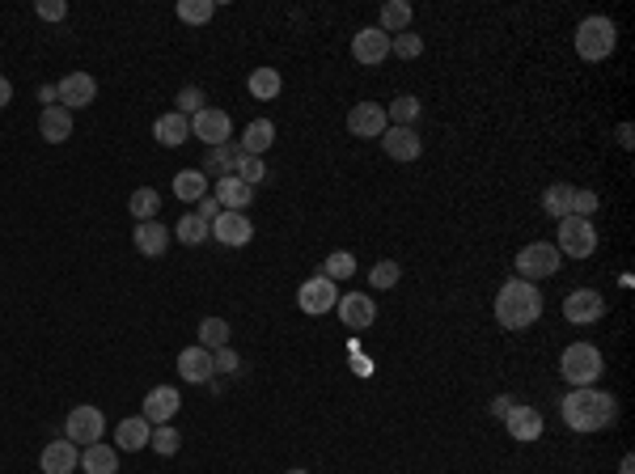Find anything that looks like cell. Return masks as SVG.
Instances as JSON below:
<instances>
[{"instance_id": "9a60e30c", "label": "cell", "mask_w": 635, "mask_h": 474, "mask_svg": "<svg viewBox=\"0 0 635 474\" xmlns=\"http://www.w3.org/2000/svg\"><path fill=\"white\" fill-rule=\"evenodd\" d=\"M179 407H182L179 390H174V386H157V390L145 394V407H140V415H145L148 424L157 428V424H174Z\"/></svg>"}, {"instance_id": "681fc988", "label": "cell", "mask_w": 635, "mask_h": 474, "mask_svg": "<svg viewBox=\"0 0 635 474\" xmlns=\"http://www.w3.org/2000/svg\"><path fill=\"white\" fill-rule=\"evenodd\" d=\"M9 102H13V81H9V77H0V111H4Z\"/></svg>"}, {"instance_id": "7c38bea8", "label": "cell", "mask_w": 635, "mask_h": 474, "mask_svg": "<svg viewBox=\"0 0 635 474\" xmlns=\"http://www.w3.org/2000/svg\"><path fill=\"white\" fill-rule=\"evenodd\" d=\"M55 94H60L64 111H85V106H94V98H98V81L89 72H68L64 81L55 85Z\"/></svg>"}, {"instance_id": "ee69618b", "label": "cell", "mask_w": 635, "mask_h": 474, "mask_svg": "<svg viewBox=\"0 0 635 474\" xmlns=\"http://www.w3.org/2000/svg\"><path fill=\"white\" fill-rule=\"evenodd\" d=\"M238 179H242L246 187H259V182L267 179V165H263V157H246V162L238 165Z\"/></svg>"}, {"instance_id": "5bb4252c", "label": "cell", "mask_w": 635, "mask_h": 474, "mask_svg": "<svg viewBox=\"0 0 635 474\" xmlns=\"http://www.w3.org/2000/svg\"><path fill=\"white\" fill-rule=\"evenodd\" d=\"M208 229H212V237H216V242L233 245V250L250 245V237H255V225H250V216H246V212H221L208 225Z\"/></svg>"}, {"instance_id": "9c48e42d", "label": "cell", "mask_w": 635, "mask_h": 474, "mask_svg": "<svg viewBox=\"0 0 635 474\" xmlns=\"http://www.w3.org/2000/svg\"><path fill=\"white\" fill-rule=\"evenodd\" d=\"M564 318L572 327H593L606 318V296L597 288H576V293L564 296Z\"/></svg>"}, {"instance_id": "4316f807", "label": "cell", "mask_w": 635, "mask_h": 474, "mask_svg": "<svg viewBox=\"0 0 635 474\" xmlns=\"http://www.w3.org/2000/svg\"><path fill=\"white\" fill-rule=\"evenodd\" d=\"M272 140H276V123H272V119H255V123H246L238 145H242L246 157H263V153L272 148Z\"/></svg>"}, {"instance_id": "4fadbf2b", "label": "cell", "mask_w": 635, "mask_h": 474, "mask_svg": "<svg viewBox=\"0 0 635 474\" xmlns=\"http://www.w3.org/2000/svg\"><path fill=\"white\" fill-rule=\"evenodd\" d=\"M386 55H390V34L377 30V26H364V30H356V38H352V60H356V64L377 68Z\"/></svg>"}, {"instance_id": "1f68e13d", "label": "cell", "mask_w": 635, "mask_h": 474, "mask_svg": "<svg viewBox=\"0 0 635 474\" xmlns=\"http://www.w3.org/2000/svg\"><path fill=\"white\" fill-rule=\"evenodd\" d=\"M423 115V106L415 94H403V98H394L390 106H386V119H390V128H415Z\"/></svg>"}, {"instance_id": "4dcf8cb0", "label": "cell", "mask_w": 635, "mask_h": 474, "mask_svg": "<svg viewBox=\"0 0 635 474\" xmlns=\"http://www.w3.org/2000/svg\"><path fill=\"white\" fill-rule=\"evenodd\" d=\"M572 182H551L547 191H542V212L555 216V220H564V216H572Z\"/></svg>"}, {"instance_id": "d6986e66", "label": "cell", "mask_w": 635, "mask_h": 474, "mask_svg": "<svg viewBox=\"0 0 635 474\" xmlns=\"http://www.w3.org/2000/svg\"><path fill=\"white\" fill-rule=\"evenodd\" d=\"M212 199H216L225 212H246V204H255V187H246L238 174H229V179H216Z\"/></svg>"}, {"instance_id": "816d5d0a", "label": "cell", "mask_w": 635, "mask_h": 474, "mask_svg": "<svg viewBox=\"0 0 635 474\" xmlns=\"http://www.w3.org/2000/svg\"><path fill=\"white\" fill-rule=\"evenodd\" d=\"M619 145H622V148H631V145H635V131H631V123H622V128H619Z\"/></svg>"}, {"instance_id": "3957f363", "label": "cell", "mask_w": 635, "mask_h": 474, "mask_svg": "<svg viewBox=\"0 0 635 474\" xmlns=\"http://www.w3.org/2000/svg\"><path fill=\"white\" fill-rule=\"evenodd\" d=\"M614 43H619V26H614L606 13H593V17H585V21L576 26V55L589 60V64L610 60Z\"/></svg>"}, {"instance_id": "f5cc1de1", "label": "cell", "mask_w": 635, "mask_h": 474, "mask_svg": "<svg viewBox=\"0 0 635 474\" xmlns=\"http://www.w3.org/2000/svg\"><path fill=\"white\" fill-rule=\"evenodd\" d=\"M619 474H635V458H631V453L619 462Z\"/></svg>"}, {"instance_id": "7bdbcfd3", "label": "cell", "mask_w": 635, "mask_h": 474, "mask_svg": "<svg viewBox=\"0 0 635 474\" xmlns=\"http://www.w3.org/2000/svg\"><path fill=\"white\" fill-rule=\"evenodd\" d=\"M174 111H179V115H199V111H204V89H199V85H187V89H179V106H174Z\"/></svg>"}, {"instance_id": "cb8c5ba5", "label": "cell", "mask_w": 635, "mask_h": 474, "mask_svg": "<svg viewBox=\"0 0 635 474\" xmlns=\"http://www.w3.org/2000/svg\"><path fill=\"white\" fill-rule=\"evenodd\" d=\"M148 437H153V424H148L145 415H128V420H119V428H114V445L128 449V453L148 449Z\"/></svg>"}, {"instance_id": "8992f818", "label": "cell", "mask_w": 635, "mask_h": 474, "mask_svg": "<svg viewBox=\"0 0 635 474\" xmlns=\"http://www.w3.org/2000/svg\"><path fill=\"white\" fill-rule=\"evenodd\" d=\"M555 237H559L555 250L568 254V259H589L597 250V229H593V220H581V216H564Z\"/></svg>"}, {"instance_id": "836d02e7", "label": "cell", "mask_w": 635, "mask_h": 474, "mask_svg": "<svg viewBox=\"0 0 635 474\" xmlns=\"http://www.w3.org/2000/svg\"><path fill=\"white\" fill-rule=\"evenodd\" d=\"M128 212L136 216V225H145V220H153V216L162 212V195L153 187H136L128 199Z\"/></svg>"}, {"instance_id": "30bf717a", "label": "cell", "mask_w": 635, "mask_h": 474, "mask_svg": "<svg viewBox=\"0 0 635 474\" xmlns=\"http://www.w3.org/2000/svg\"><path fill=\"white\" fill-rule=\"evenodd\" d=\"M386 128H390V119H386V106H377V102H356L347 111V131L360 140H381Z\"/></svg>"}, {"instance_id": "60d3db41", "label": "cell", "mask_w": 635, "mask_h": 474, "mask_svg": "<svg viewBox=\"0 0 635 474\" xmlns=\"http://www.w3.org/2000/svg\"><path fill=\"white\" fill-rule=\"evenodd\" d=\"M390 55H398V60H420V55H423V38H420V34H411V30L394 34V38H390Z\"/></svg>"}, {"instance_id": "f546056e", "label": "cell", "mask_w": 635, "mask_h": 474, "mask_svg": "<svg viewBox=\"0 0 635 474\" xmlns=\"http://www.w3.org/2000/svg\"><path fill=\"white\" fill-rule=\"evenodd\" d=\"M174 195L182 204H199V199L208 195V174L204 170H179L174 174Z\"/></svg>"}, {"instance_id": "d6a6232c", "label": "cell", "mask_w": 635, "mask_h": 474, "mask_svg": "<svg viewBox=\"0 0 635 474\" xmlns=\"http://www.w3.org/2000/svg\"><path fill=\"white\" fill-rule=\"evenodd\" d=\"M246 85H250V98L272 102V98H280V89H284V77H280L276 68H255Z\"/></svg>"}, {"instance_id": "f35d334b", "label": "cell", "mask_w": 635, "mask_h": 474, "mask_svg": "<svg viewBox=\"0 0 635 474\" xmlns=\"http://www.w3.org/2000/svg\"><path fill=\"white\" fill-rule=\"evenodd\" d=\"M179 445H182V437L174 432V424H157L153 428V437H148V449H157L162 458H174V453H179Z\"/></svg>"}, {"instance_id": "d590c367", "label": "cell", "mask_w": 635, "mask_h": 474, "mask_svg": "<svg viewBox=\"0 0 635 474\" xmlns=\"http://www.w3.org/2000/svg\"><path fill=\"white\" fill-rule=\"evenodd\" d=\"M322 276H326V279H347V276H356V254H352V250H335V254H326Z\"/></svg>"}, {"instance_id": "6da1fadb", "label": "cell", "mask_w": 635, "mask_h": 474, "mask_svg": "<svg viewBox=\"0 0 635 474\" xmlns=\"http://www.w3.org/2000/svg\"><path fill=\"white\" fill-rule=\"evenodd\" d=\"M559 415H564V424L572 432H602V428H610L619 420V398L597 390V386H581V390L564 394Z\"/></svg>"}, {"instance_id": "5b68a950", "label": "cell", "mask_w": 635, "mask_h": 474, "mask_svg": "<svg viewBox=\"0 0 635 474\" xmlns=\"http://www.w3.org/2000/svg\"><path fill=\"white\" fill-rule=\"evenodd\" d=\"M559 250H555L551 242H530L517 250V279H530V284H538V279H551L555 271H559Z\"/></svg>"}, {"instance_id": "8d00e7d4", "label": "cell", "mask_w": 635, "mask_h": 474, "mask_svg": "<svg viewBox=\"0 0 635 474\" xmlns=\"http://www.w3.org/2000/svg\"><path fill=\"white\" fill-rule=\"evenodd\" d=\"M216 13V0H179V17L187 26H208Z\"/></svg>"}, {"instance_id": "2e32d148", "label": "cell", "mask_w": 635, "mask_h": 474, "mask_svg": "<svg viewBox=\"0 0 635 474\" xmlns=\"http://www.w3.org/2000/svg\"><path fill=\"white\" fill-rule=\"evenodd\" d=\"M339 322L347 330H364V327H373L377 322V305H373V296L369 293H347V296H339Z\"/></svg>"}, {"instance_id": "603a6c76", "label": "cell", "mask_w": 635, "mask_h": 474, "mask_svg": "<svg viewBox=\"0 0 635 474\" xmlns=\"http://www.w3.org/2000/svg\"><path fill=\"white\" fill-rule=\"evenodd\" d=\"M131 242H136V254H145V259H162L165 245H170V229L157 225V220H145V225H136Z\"/></svg>"}, {"instance_id": "ba28073f", "label": "cell", "mask_w": 635, "mask_h": 474, "mask_svg": "<svg viewBox=\"0 0 635 474\" xmlns=\"http://www.w3.org/2000/svg\"><path fill=\"white\" fill-rule=\"evenodd\" d=\"M297 305H301V313H310V318H322V313H330L335 305H339V288H335V279L310 276L301 288H297Z\"/></svg>"}, {"instance_id": "db71d44e", "label": "cell", "mask_w": 635, "mask_h": 474, "mask_svg": "<svg viewBox=\"0 0 635 474\" xmlns=\"http://www.w3.org/2000/svg\"><path fill=\"white\" fill-rule=\"evenodd\" d=\"M284 474H310V470H301V466H297V470H284Z\"/></svg>"}, {"instance_id": "f1b7e54d", "label": "cell", "mask_w": 635, "mask_h": 474, "mask_svg": "<svg viewBox=\"0 0 635 474\" xmlns=\"http://www.w3.org/2000/svg\"><path fill=\"white\" fill-rule=\"evenodd\" d=\"M411 17H415V9H411L407 0H386V4H381V21H377V30H386L394 38V34L411 30Z\"/></svg>"}, {"instance_id": "277c9868", "label": "cell", "mask_w": 635, "mask_h": 474, "mask_svg": "<svg viewBox=\"0 0 635 474\" xmlns=\"http://www.w3.org/2000/svg\"><path fill=\"white\" fill-rule=\"evenodd\" d=\"M606 360L602 352L593 344H572L564 347V356H559V377L568 381L572 390H581V386H597V377H602Z\"/></svg>"}, {"instance_id": "b9f144b4", "label": "cell", "mask_w": 635, "mask_h": 474, "mask_svg": "<svg viewBox=\"0 0 635 474\" xmlns=\"http://www.w3.org/2000/svg\"><path fill=\"white\" fill-rule=\"evenodd\" d=\"M602 208V199H597V191H589V187H581V191H572V216H581V220H589V216Z\"/></svg>"}, {"instance_id": "ffe728a7", "label": "cell", "mask_w": 635, "mask_h": 474, "mask_svg": "<svg viewBox=\"0 0 635 474\" xmlns=\"http://www.w3.org/2000/svg\"><path fill=\"white\" fill-rule=\"evenodd\" d=\"M38 466H43V474H72L81 466V449L72 441H51L47 449L38 453Z\"/></svg>"}, {"instance_id": "7402d4cb", "label": "cell", "mask_w": 635, "mask_h": 474, "mask_svg": "<svg viewBox=\"0 0 635 474\" xmlns=\"http://www.w3.org/2000/svg\"><path fill=\"white\" fill-rule=\"evenodd\" d=\"M38 136H43L47 145H64L68 136H72V111H64V106H43Z\"/></svg>"}, {"instance_id": "e0dca14e", "label": "cell", "mask_w": 635, "mask_h": 474, "mask_svg": "<svg viewBox=\"0 0 635 474\" xmlns=\"http://www.w3.org/2000/svg\"><path fill=\"white\" fill-rule=\"evenodd\" d=\"M381 148H386L390 162H415V157L423 153V140H420V131L415 128H386Z\"/></svg>"}, {"instance_id": "f907efd6", "label": "cell", "mask_w": 635, "mask_h": 474, "mask_svg": "<svg viewBox=\"0 0 635 474\" xmlns=\"http://www.w3.org/2000/svg\"><path fill=\"white\" fill-rule=\"evenodd\" d=\"M38 98L47 102V106H60V94H55V85H43V89H38Z\"/></svg>"}, {"instance_id": "e575fe53", "label": "cell", "mask_w": 635, "mask_h": 474, "mask_svg": "<svg viewBox=\"0 0 635 474\" xmlns=\"http://www.w3.org/2000/svg\"><path fill=\"white\" fill-rule=\"evenodd\" d=\"M199 347H208V352L229 347V322L225 318H204V322H199Z\"/></svg>"}, {"instance_id": "bcb514c9", "label": "cell", "mask_w": 635, "mask_h": 474, "mask_svg": "<svg viewBox=\"0 0 635 474\" xmlns=\"http://www.w3.org/2000/svg\"><path fill=\"white\" fill-rule=\"evenodd\" d=\"M34 13L43 17V21H64L68 4H64V0H38V4H34Z\"/></svg>"}, {"instance_id": "ab89813d", "label": "cell", "mask_w": 635, "mask_h": 474, "mask_svg": "<svg viewBox=\"0 0 635 474\" xmlns=\"http://www.w3.org/2000/svg\"><path fill=\"white\" fill-rule=\"evenodd\" d=\"M403 279V267L394 259H381V262H373V271H369V284H373L377 293H386V288H394Z\"/></svg>"}, {"instance_id": "7a4b0ae2", "label": "cell", "mask_w": 635, "mask_h": 474, "mask_svg": "<svg viewBox=\"0 0 635 474\" xmlns=\"http://www.w3.org/2000/svg\"><path fill=\"white\" fill-rule=\"evenodd\" d=\"M491 310H496V322L505 330H530L538 318H542V293H538V284L513 276L500 284Z\"/></svg>"}, {"instance_id": "52a82bcc", "label": "cell", "mask_w": 635, "mask_h": 474, "mask_svg": "<svg viewBox=\"0 0 635 474\" xmlns=\"http://www.w3.org/2000/svg\"><path fill=\"white\" fill-rule=\"evenodd\" d=\"M102 432H106V415H102V407H89V403H81V407L68 411L64 441H72L77 449H85V445H98Z\"/></svg>"}, {"instance_id": "d4e9b609", "label": "cell", "mask_w": 635, "mask_h": 474, "mask_svg": "<svg viewBox=\"0 0 635 474\" xmlns=\"http://www.w3.org/2000/svg\"><path fill=\"white\" fill-rule=\"evenodd\" d=\"M153 136H157V145L179 148V145L191 140V119L179 115V111H170V115H162L157 123H153Z\"/></svg>"}, {"instance_id": "7dc6e473", "label": "cell", "mask_w": 635, "mask_h": 474, "mask_svg": "<svg viewBox=\"0 0 635 474\" xmlns=\"http://www.w3.org/2000/svg\"><path fill=\"white\" fill-rule=\"evenodd\" d=\"M517 407H522V398H513V394H500V398H491V415H496L500 424H505V420H508V415H513Z\"/></svg>"}, {"instance_id": "83f0119b", "label": "cell", "mask_w": 635, "mask_h": 474, "mask_svg": "<svg viewBox=\"0 0 635 474\" xmlns=\"http://www.w3.org/2000/svg\"><path fill=\"white\" fill-rule=\"evenodd\" d=\"M81 470L85 474H119V449L111 445H85L81 449Z\"/></svg>"}, {"instance_id": "f6af8a7d", "label": "cell", "mask_w": 635, "mask_h": 474, "mask_svg": "<svg viewBox=\"0 0 635 474\" xmlns=\"http://www.w3.org/2000/svg\"><path fill=\"white\" fill-rule=\"evenodd\" d=\"M212 369H216V373H238V369H242V356H238L233 347H221V352H212Z\"/></svg>"}, {"instance_id": "c3c4849f", "label": "cell", "mask_w": 635, "mask_h": 474, "mask_svg": "<svg viewBox=\"0 0 635 474\" xmlns=\"http://www.w3.org/2000/svg\"><path fill=\"white\" fill-rule=\"evenodd\" d=\"M221 212H225V208H221V204H216V199H212V195H204V199H199V204H196V216H199V220H204V225H212V220H216V216H221Z\"/></svg>"}, {"instance_id": "44dd1931", "label": "cell", "mask_w": 635, "mask_h": 474, "mask_svg": "<svg viewBox=\"0 0 635 474\" xmlns=\"http://www.w3.org/2000/svg\"><path fill=\"white\" fill-rule=\"evenodd\" d=\"M246 162V153H242V145H221V148H208V157H204V174H216V179H229V174H238V165Z\"/></svg>"}, {"instance_id": "8fae6325", "label": "cell", "mask_w": 635, "mask_h": 474, "mask_svg": "<svg viewBox=\"0 0 635 474\" xmlns=\"http://www.w3.org/2000/svg\"><path fill=\"white\" fill-rule=\"evenodd\" d=\"M191 136H199L208 148H221L229 145V136H233V123H229L225 111H216V106H204L199 115H191Z\"/></svg>"}, {"instance_id": "ac0fdd59", "label": "cell", "mask_w": 635, "mask_h": 474, "mask_svg": "<svg viewBox=\"0 0 635 474\" xmlns=\"http://www.w3.org/2000/svg\"><path fill=\"white\" fill-rule=\"evenodd\" d=\"M179 377L182 381H191V386H204V381H212L216 377V369H212V352L208 347H182L179 352Z\"/></svg>"}, {"instance_id": "74e56055", "label": "cell", "mask_w": 635, "mask_h": 474, "mask_svg": "<svg viewBox=\"0 0 635 474\" xmlns=\"http://www.w3.org/2000/svg\"><path fill=\"white\" fill-rule=\"evenodd\" d=\"M174 237H179L182 245H199L204 237H212V229L204 225V220H199L196 212H187V216L179 220V225H174Z\"/></svg>"}, {"instance_id": "484cf974", "label": "cell", "mask_w": 635, "mask_h": 474, "mask_svg": "<svg viewBox=\"0 0 635 474\" xmlns=\"http://www.w3.org/2000/svg\"><path fill=\"white\" fill-rule=\"evenodd\" d=\"M505 428H508V437H513V441L530 445V441H538V437H542V415H538L534 407H525V403H522V407H517L505 420Z\"/></svg>"}]
</instances>
